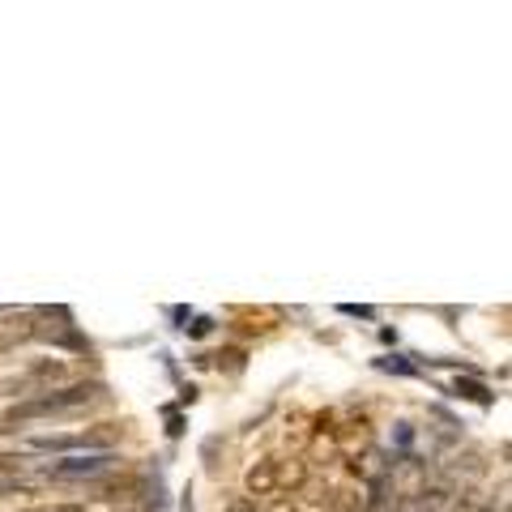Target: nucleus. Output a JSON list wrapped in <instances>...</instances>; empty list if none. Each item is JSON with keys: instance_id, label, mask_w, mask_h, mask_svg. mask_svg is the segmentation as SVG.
<instances>
[{"instance_id": "f257e3e1", "label": "nucleus", "mask_w": 512, "mask_h": 512, "mask_svg": "<svg viewBox=\"0 0 512 512\" xmlns=\"http://www.w3.org/2000/svg\"><path fill=\"white\" fill-rule=\"evenodd\" d=\"M103 397V384H94V380H77V384H56V389H47L39 397H30V402L22 406H13L5 419V427L0 431H9L13 423H26V419H47V414H73V410H86L94 406Z\"/></svg>"}, {"instance_id": "f03ea898", "label": "nucleus", "mask_w": 512, "mask_h": 512, "mask_svg": "<svg viewBox=\"0 0 512 512\" xmlns=\"http://www.w3.org/2000/svg\"><path fill=\"white\" fill-rule=\"evenodd\" d=\"M303 483H308V461L303 457H261L244 474L248 495H286L299 491Z\"/></svg>"}, {"instance_id": "7ed1b4c3", "label": "nucleus", "mask_w": 512, "mask_h": 512, "mask_svg": "<svg viewBox=\"0 0 512 512\" xmlns=\"http://www.w3.org/2000/svg\"><path fill=\"white\" fill-rule=\"evenodd\" d=\"M69 380V363L64 359H35L30 367H22L18 376H5L0 380V393L9 397H39L47 389H56V384Z\"/></svg>"}, {"instance_id": "20e7f679", "label": "nucleus", "mask_w": 512, "mask_h": 512, "mask_svg": "<svg viewBox=\"0 0 512 512\" xmlns=\"http://www.w3.org/2000/svg\"><path fill=\"white\" fill-rule=\"evenodd\" d=\"M0 316H5V325H0V355L39 338V312H0Z\"/></svg>"}, {"instance_id": "39448f33", "label": "nucleus", "mask_w": 512, "mask_h": 512, "mask_svg": "<svg viewBox=\"0 0 512 512\" xmlns=\"http://www.w3.org/2000/svg\"><path fill=\"white\" fill-rule=\"evenodd\" d=\"M111 466H116V457L111 453H90V457H60V461L47 466V474L52 478H99Z\"/></svg>"}, {"instance_id": "423d86ee", "label": "nucleus", "mask_w": 512, "mask_h": 512, "mask_svg": "<svg viewBox=\"0 0 512 512\" xmlns=\"http://www.w3.org/2000/svg\"><path fill=\"white\" fill-rule=\"evenodd\" d=\"M120 436H124L120 423H94L86 431H77V436H69V453H111L120 444Z\"/></svg>"}, {"instance_id": "0eeeda50", "label": "nucleus", "mask_w": 512, "mask_h": 512, "mask_svg": "<svg viewBox=\"0 0 512 512\" xmlns=\"http://www.w3.org/2000/svg\"><path fill=\"white\" fill-rule=\"evenodd\" d=\"M30 512H86V504H43V508H30Z\"/></svg>"}, {"instance_id": "6e6552de", "label": "nucleus", "mask_w": 512, "mask_h": 512, "mask_svg": "<svg viewBox=\"0 0 512 512\" xmlns=\"http://www.w3.org/2000/svg\"><path fill=\"white\" fill-rule=\"evenodd\" d=\"M274 512H303V508H295V504H278Z\"/></svg>"}]
</instances>
